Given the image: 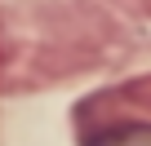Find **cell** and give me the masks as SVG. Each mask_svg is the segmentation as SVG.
<instances>
[{
    "label": "cell",
    "mask_w": 151,
    "mask_h": 146,
    "mask_svg": "<svg viewBox=\"0 0 151 146\" xmlns=\"http://www.w3.org/2000/svg\"><path fill=\"white\" fill-rule=\"evenodd\" d=\"M89 146H151V124H111L93 133Z\"/></svg>",
    "instance_id": "6da1fadb"
},
{
    "label": "cell",
    "mask_w": 151,
    "mask_h": 146,
    "mask_svg": "<svg viewBox=\"0 0 151 146\" xmlns=\"http://www.w3.org/2000/svg\"><path fill=\"white\" fill-rule=\"evenodd\" d=\"M120 93H124L133 106H147V111H151V75H142V80H129Z\"/></svg>",
    "instance_id": "7a4b0ae2"
}]
</instances>
